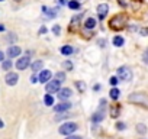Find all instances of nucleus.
Wrapping results in <instances>:
<instances>
[{
  "mask_svg": "<svg viewBox=\"0 0 148 139\" xmlns=\"http://www.w3.org/2000/svg\"><path fill=\"white\" fill-rule=\"evenodd\" d=\"M76 130H77V123H74V122L64 123V125L60 127V133H61V135H67V136H70L73 132H76Z\"/></svg>",
  "mask_w": 148,
  "mask_h": 139,
  "instance_id": "1",
  "label": "nucleus"
},
{
  "mask_svg": "<svg viewBox=\"0 0 148 139\" xmlns=\"http://www.w3.org/2000/svg\"><path fill=\"white\" fill-rule=\"evenodd\" d=\"M126 23V18L123 15H118L110 20V28L112 29H122Z\"/></svg>",
  "mask_w": 148,
  "mask_h": 139,
  "instance_id": "2",
  "label": "nucleus"
},
{
  "mask_svg": "<svg viewBox=\"0 0 148 139\" xmlns=\"http://www.w3.org/2000/svg\"><path fill=\"white\" fill-rule=\"evenodd\" d=\"M118 78H121L122 81H131L132 80V71L128 67H121L118 70Z\"/></svg>",
  "mask_w": 148,
  "mask_h": 139,
  "instance_id": "3",
  "label": "nucleus"
},
{
  "mask_svg": "<svg viewBox=\"0 0 148 139\" xmlns=\"http://www.w3.org/2000/svg\"><path fill=\"white\" fill-rule=\"evenodd\" d=\"M45 90L48 94H52V93H58L61 90V83H58L57 80L55 81H48L47 86H45Z\"/></svg>",
  "mask_w": 148,
  "mask_h": 139,
  "instance_id": "4",
  "label": "nucleus"
},
{
  "mask_svg": "<svg viewBox=\"0 0 148 139\" xmlns=\"http://www.w3.org/2000/svg\"><path fill=\"white\" fill-rule=\"evenodd\" d=\"M5 80H6V84H9V86H15V84L18 83L19 77H18V74H16V73H8Z\"/></svg>",
  "mask_w": 148,
  "mask_h": 139,
  "instance_id": "5",
  "label": "nucleus"
},
{
  "mask_svg": "<svg viewBox=\"0 0 148 139\" xmlns=\"http://www.w3.org/2000/svg\"><path fill=\"white\" fill-rule=\"evenodd\" d=\"M108 10H109V6L106 3H102L97 6V13H99V19H105L106 15H108Z\"/></svg>",
  "mask_w": 148,
  "mask_h": 139,
  "instance_id": "6",
  "label": "nucleus"
},
{
  "mask_svg": "<svg viewBox=\"0 0 148 139\" xmlns=\"http://www.w3.org/2000/svg\"><path fill=\"white\" fill-rule=\"evenodd\" d=\"M19 54H21V48H19V46L12 45V46L8 48V57H9V58H15V57H18Z\"/></svg>",
  "mask_w": 148,
  "mask_h": 139,
  "instance_id": "7",
  "label": "nucleus"
},
{
  "mask_svg": "<svg viewBox=\"0 0 148 139\" xmlns=\"http://www.w3.org/2000/svg\"><path fill=\"white\" fill-rule=\"evenodd\" d=\"M28 65H29V57H22V58H19L18 62H16L18 70H25Z\"/></svg>",
  "mask_w": 148,
  "mask_h": 139,
  "instance_id": "8",
  "label": "nucleus"
},
{
  "mask_svg": "<svg viewBox=\"0 0 148 139\" xmlns=\"http://www.w3.org/2000/svg\"><path fill=\"white\" fill-rule=\"evenodd\" d=\"M70 107H71V103H70V102H62V103L57 104V106L54 107V110H55V112H65V110H68Z\"/></svg>",
  "mask_w": 148,
  "mask_h": 139,
  "instance_id": "9",
  "label": "nucleus"
},
{
  "mask_svg": "<svg viewBox=\"0 0 148 139\" xmlns=\"http://www.w3.org/2000/svg\"><path fill=\"white\" fill-rule=\"evenodd\" d=\"M51 76H52V74H51V71H48V70H42L41 74H39V81L45 84V81H49Z\"/></svg>",
  "mask_w": 148,
  "mask_h": 139,
  "instance_id": "10",
  "label": "nucleus"
},
{
  "mask_svg": "<svg viewBox=\"0 0 148 139\" xmlns=\"http://www.w3.org/2000/svg\"><path fill=\"white\" fill-rule=\"evenodd\" d=\"M70 96H71V90L70 89H61L58 91V97L60 99H68Z\"/></svg>",
  "mask_w": 148,
  "mask_h": 139,
  "instance_id": "11",
  "label": "nucleus"
},
{
  "mask_svg": "<svg viewBox=\"0 0 148 139\" xmlns=\"http://www.w3.org/2000/svg\"><path fill=\"white\" fill-rule=\"evenodd\" d=\"M42 10H44V15H47L48 18H54L55 15H57V9H49V7H42Z\"/></svg>",
  "mask_w": 148,
  "mask_h": 139,
  "instance_id": "12",
  "label": "nucleus"
},
{
  "mask_svg": "<svg viewBox=\"0 0 148 139\" xmlns=\"http://www.w3.org/2000/svg\"><path fill=\"white\" fill-rule=\"evenodd\" d=\"M42 61H35L32 65H31V68H32V71L34 73H36V71H39V70H42Z\"/></svg>",
  "mask_w": 148,
  "mask_h": 139,
  "instance_id": "13",
  "label": "nucleus"
},
{
  "mask_svg": "<svg viewBox=\"0 0 148 139\" xmlns=\"http://www.w3.org/2000/svg\"><path fill=\"white\" fill-rule=\"evenodd\" d=\"M84 26H86L87 29H93V28L96 26V19H93V18H89V19L86 20Z\"/></svg>",
  "mask_w": 148,
  "mask_h": 139,
  "instance_id": "14",
  "label": "nucleus"
},
{
  "mask_svg": "<svg viewBox=\"0 0 148 139\" xmlns=\"http://www.w3.org/2000/svg\"><path fill=\"white\" fill-rule=\"evenodd\" d=\"M61 54H62V55H70V54H73V46L64 45V46L61 48Z\"/></svg>",
  "mask_w": 148,
  "mask_h": 139,
  "instance_id": "15",
  "label": "nucleus"
},
{
  "mask_svg": "<svg viewBox=\"0 0 148 139\" xmlns=\"http://www.w3.org/2000/svg\"><path fill=\"white\" fill-rule=\"evenodd\" d=\"M123 42H125V39H123L122 36H115V38H113V45H115V46H122Z\"/></svg>",
  "mask_w": 148,
  "mask_h": 139,
  "instance_id": "16",
  "label": "nucleus"
},
{
  "mask_svg": "<svg viewBox=\"0 0 148 139\" xmlns=\"http://www.w3.org/2000/svg\"><path fill=\"white\" fill-rule=\"evenodd\" d=\"M44 103H45V106H52V104H54V99H52V96H51V94H45V97H44Z\"/></svg>",
  "mask_w": 148,
  "mask_h": 139,
  "instance_id": "17",
  "label": "nucleus"
},
{
  "mask_svg": "<svg viewBox=\"0 0 148 139\" xmlns=\"http://www.w3.org/2000/svg\"><path fill=\"white\" fill-rule=\"evenodd\" d=\"M136 132H138L139 135H144V133L147 132V126L142 125V123H138V125H136Z\"/></svg>",
  "mask_w": 148,
  "mask_h": 139,
  "instance_id": "18",
  "label": "nucleus"
},
{
  "mask_svg": "<svg viewBox=\"0 0 148 139\" xmlns=\"http://www.w3.org/2000/svg\"><path fill=\"white\" fill-rule=\"evenodd\" d=\"M55 80H57L58 83L65 81V74H64V73H57V74H55Z\"/></svg>",
  "mask_w": 148,
  "mask_h": 139,
  "instance_id": "19",
  "label": "nucleus"
},
{
  "mask_svg": "<svg viewBox=\"0 0 148 139\" xmlns=\"http://www.w3.org/2000/svg\"><path fill=\"white\" fill-rule=\"evenodd\" d=\"M119 93H121V91H119L118 89H112V90H110V97H112L113 100H116V99L119 97Z\"/></svg>",
  "mask_w": 148,
  "mask_h": 139,
  "instance_id": "20",
  "label": "nucleus"
},
{
  "mask_svg": "<svg viewBox=\"0 0 148 139\" xmlns=\"http://www.w3.org/2000/svg\"><path fill=\"white\" fill-rule=\"evenodd\" d=\"M10 68H12V61H10V59H6V61H3V70L9 71Z\"/></svg>",
  "mask_w": 148,
  "mask_h": 139,
  "instance_id": "21",
  "label": "nucleus"
},
{
  "mask_svg": "<svg viewBox=\"0 0 148 139\" xmlns=\"http://www.w3.org/2000/svg\"><path fill=\"white\" fill-rule=\"evenodd\" d=\"M79 6H80V3L77 2V0H73V2L68 3V7L70 9H79Z\"/></svg>",
  "mask_w": 148,
  "mask_h": 139,
  "instance_id": "22",
  "label": "nucleus"
},
{
  "mask_svg": "<svg viewBox=\"0 0 148 139\" xmlns=\"http://www.w3.org/2000/svg\"><path fill=\"white\" fill-rule=\"evenodd\" d=\"M103 119V113L102 112H97L95 116H93V122H100Z\"/></svg>",
  "mask_w": 148,
  "mask_h": 139,
  "instance_id": "23",
  "label": "nucleus"
},
{
  "mask_svg": "<svg viewBox=\"0 0 148 139\" xmlns=\"http://www.w3.org/2000/svg\"><path fill=\"white\" fill-rule=\"evenodd\" d=\"M76 86H77V89H80L82 91H84V90H86V84H84L83 81H77V83H76Z\"/></svg>",
  "mask_w": 148,
  "mask_h": 139,
  "instance_id": "24",
  "label": "nucleus"
},
{
  "mask_svg": "<svg viewBox=\"0 0 148 139\" xmlns=\"http://www.w3.org/2000/svg\"><path fill=\"white\" fill-rule=\"evenodd\" d=\"M62 67H64L65 70H71V68H73V64H71L70 61H64V62H62Z\"/></svg>",
  "mask_w": 148,
  "mask_h": 139,
  "instance_id": "25",
  "label": "nucleus"
},
{
  "mask_svg": "<svg viewBox=\"0 0 148 139\" xmlns=\"http://www.w3.org/2000/svg\"><path fill=\"white\" fill-rule=\"evenodd\" d=\"M52 32H54L55 35H60V32H61V28H60L58 25H55V26L52 28Z\"/></svg>",
  "mask_w": 148,
  "mask_h": 139,
  "instance_id": "26",
  "label": "nucleus"
},
{
  "mask_svg": "<svg viewBox=\"0 0 148 139\" xmlns=\"http://www.w3.org/2000/svg\"><path fill=\"white\" fill-rule=\"evenodd\" d=\"M109 83L112 84V86H116L119 81H118V77H110V80H109Z\"/></svg>",
  "mask_w": 148,
  "mask_h": 139,
  "instance_id": "27",
  "label": "nucleus"
},
{
  "mask_svg": "<svg viewBox=\"0 0 148 139\" xmlns=\"http://www.w3.org/2000/svg\"><path fill=\"white\" fill-rule=\"evenodd\" d=\"M142 61H144L145 64H148V49L144 52V55H142Z\"/></svg>",
  "mask_w": 148,
  "mask_h": 139,
  "instance_id": "28",
  "label": "nucleus"
},
{
  "mask_svg": "<svg viewBox=\"0 0 148 139\" xmlns=\"http://www.w3.org/2000/svg\"><path fill=\"white\" fill-rule=\"evenodd\" d=\"M141 35L148 36V28H142V29H141Z\"/></svg>",
  "mask_w": 148,
  "mask_h": 139,
  "instance_id": "29",
  "label": "nucleus"
},
{
  "mask_svg": "<svg viewBox=\"0 0 148 139\" xmlns=\"http://www.w3.org/2000/svg\"><path fill=\"white\" fill-rule=\"evenodd\" d=\"M116 127H118L119 130H123V129H125V125H123V123H118V125H116Z\"/></svg>",
  "mask_w": 148,
  "mask_h": 139,
  "instance_id": "30",
  "label": "nucleus"
},
{
  "mask_svg": "<svg viewBox=\"0 0 148 139\" xmlns=\"http://www.w3.org/2000/svg\"><path fill=\"white\" fill-rule=\"evenodd\" d=\"M31 83H32V84H35V83H38V78H36L35 76H32V77H31Z\"/></svg>",
  "mask_w": 148,
  "mask_h": 139,
  "instance_id": "31",
  "label": "nucleus"
},
{
  "mask_svg": "<svg viewBox=\"0 0 148 139\" xmlns=\"http://www.w3.org/2000/svg\"><path fill=\"white\" fill-rule=\"evenodd\" d=\"M39 33H41V35H42V33H47V28H45V26H42V28L39 29Z\"/></svg>",
  "mask_w": 148,
  "mask_h": 139,
  "instance_id": "32",
  "label": "nucleus"
},
{
  "mask_svg": "<svg viewBox=\"0 0 148 139\" xmlns=\"http://www.w3.org/2000/svg\"><path fill=\"white\" fill-rule=\"evenodd\" d=\"M67 117V114H60V116H57V120H61V119H65Z\"/></svg>",
  "mask_w": 148,
  "mask_h": 139,
  "instance_id": "33",
  "label": "nucleus"
},
{
  "mask_svg": "<svg viewBox=\"0 0 148 139\" xmlns=\"http://www.w3.org/2000/svg\"><path fill=\"white\" fill-rule=\"evenodd\" d=\"M5 61V55H3V52L0 51V62H3Z\"/></svg>",
  "mask_w": 148,
  "mask_h": 139,
  "instance_id": "34",
  "label": "nucleus"
},
{
  "mask_svg": "<svg viewBox=\"0 0 148 139\" xmlns=\"http://www.w3.org/2000/svg\"><path fill=\"white\" fill-rule=\"evenodd\" d=\"M67 139H82V138L80 136H71L70 135V136H67Z\"/></svg>",
  "mask_w": 148,
  "mask_h": 139,
  "instance_id": "35",
  "label": "nucleus"
},
{
  "mask_svg": "<svg viewBox=\"0 0 148 139\" xmlns=\"http://www.w3.org/2000/svg\"><path fill=\"white\" fill-rule=\"evenodd\" d=\"M3 126H5V123H3V120H2V119H0V129H2Z\"/></svg>",
  "mask_w": 148,
  "mask_h": 139,
  "instance_id": "36",
  "label": "nucleus"
},
{
  "mask_svg": "<svg viewBox=\"0 0 148 139\" xmlns=\"http://www.w3.org/2000/svg\"><path fill=\"white\" fill-rule=\"evenodd\" d=\"M2 31H5V26H3V25H0V32H2Z\"/></svg>",
  "mask_w": 148,
  "mask_h": 139,
  "instance_id": "37",
  "label": "nucleus"
},
{
  "mask_svg": "<svg viewBox=\"0 0 148 139\" xmlns=\"http://www.w3.org/2000/svg\"><path fill=\"white\" fill-rule=\"evenodd\" d=\"M0 2H3V0H0Z\"/></svg>",
  "mask_w": 148,
  "mask_h": 139,
  "instance_id": "38",
  "label": "nucleus"
}]
</instances>
